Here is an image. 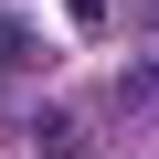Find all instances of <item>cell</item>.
I'll use <instances>...</instances> for the list:
<instances>
[{"label": "cell", "instance_id": "6da1fadb", "mask_svg": "<svg viewBox=\"0 0 159 159\" xmlns=\"http://www.w3.org/2000/svg\"><path fill=\"white\" fill-rule=\"evenodd\" d=\"M0 64H32V32L21 21H0Z\"/></svg>", "mask_w": 159, "mask_h": 159}]
</instances>
